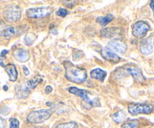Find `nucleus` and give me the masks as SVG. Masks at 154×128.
I'll use <instances>...</instances> for the list:
<instances>
[{
  "label": "nucleus",
  "mask_w": 154,
  "mask_h": 128,
  "mask_svg": "<svg viewBox=\"0 0 154 128\" xmlns=\"http://www.w3.org/2000/svg\"><path fill=\"white\" fill-rule=\"evenodd\" d=\"M8 51H6V50H4V51H2L1 55H0V60H2L5 57V55L8 54Z\"/></svg>",
  "instance_id": "bb28decb"
},
{
  "label": "nucleus",
  "mask_w": 154,
  "mask_h": 128,
  "mask_svg": "<svg viewBox=\"0 0 154 128\" xmlns=\"http://www.w3.org/2000/svg\"><path fill=\"white\" fill-rule=\"evenodd\" d=\"M115 72H118V74L112 73L111 76L115 78H119L121 75H132L134 80L138 83H142L145 81L146 78L143 75L141 69L138 66L135 65L134 63H129L122 67L119 68Z\"/></svg>",
  "instance_id": "f03ea898"
},
{
  "label": "nucleus",
  "mask_w": 154,
  "mask_h": 128,
  "mask_svg": "<svg viewBox=\"0 0 154 128\" xmlns=\"http://www.w3.org/2000/svg\"><path fill=\"white\" fill-rule=\"evenodd\" d=\"M2 30H0V35L4 36L6 39H9L11 38L15 34V30L14 27H7V26H4L2 27Z\"/></svg>",
  "instance_id": "f3484780"
},
{
  "label": "nucleus",
  "mask_w": 154,
  "mask_h": 128,
  "mask_svg": "<svg viewBox=\"0 0 154 128\" xmlns=\"http://www.w3.org/2000/svg\"><path fill=\"white\" fill-rule=\"evenodd\" d=\"M5 120L4 118L0 117V128H5Z\"/></svg>",
  "instance_id": "393cba45"
},
{
  "label": "nucleus",
  "mask_w": 154,
  "mask_h": 128,
  "mask_svg": "<svg viewBox=\"0 0 154 128\" xmlns=\"http://www.w3.org/2000/svg\"><path fill=\"white\" fill-rule=\"evenodd\" d=\"M138 126H139V120L134 119V120H129L125 122L121 128H138Z\"/></svg>",
  "instance_id": "aec40b11"
},
{
  "label": "nucleus",
  "mask_w": 154,
  "mask_h": 128,
  "mask_svg": "<svg viewBox=\"0 0 154 128\" xmlns=\"http://www.w3.org/2000/svg\"><path fill=\"white\" fill-rule=\"evenodd\" d=\"M101 54H102V57L107 60H109L111 62H114V63H118L120 60V57L117 55V54L114 53L113 51L108 50L107 48H102L101 51Z\"/></svg>",
  "instance_id": "4468645a"
},
{
  "label": "nucleus",
  "mask_w": 154,
  "mask_h": 128,
  "mask_svg": "<svg viewBox=\"0 0 154 128\" xmlns=\"http://www.w3.org/2000/svg\"><path fill=\"white\" fill-rule=\"evenodd\" d=\"M69 92L71 93L76 95L82 99L83 102H84V105L83 107L85 108V106H88L87 108L90 109L92 107H99L101 106V102H99V98L92 93L89 92L88 90H84V89H80L76 87H71L68 88Z\"/></svg>",
  "instance_id": "7ed1b4c3"
},
{
  "label": "nucleus",
  "mask_w": 154,
  "mask_h": 128,
  "mask_svg": "<svg viewBox=\"0 0 154 128\" xmlns=\"http://www.w3.org/2000/svg\"><path fill=\"white\" fill-rule=\"evenodd\" d=\"M150 30V26L145 21H138L132 27V35L138 39H142Z\"/></svg>",
  "instance_id": "1a4fd4ad"
},
{
  "label": "nucleus",
  "mask_w": 154,
  "mask_h": 128,
  "mask_svg": "<svg viewBox=\"0 0 154 128\" xmlns=\"http://www.w3.org/2000/svg\"><path fill=\"white\" fill-rule=\"evenodd\" d=\"M13 56L17 61L20 63H24L29 60V54L28 51L24 48H16L13 51Z\"/></svg>",
  "instance_id": "f8f14e48"
},
{
  "label": "nucleus",
  "mask_w": 154,
  "mask_h": 128,
  "mask_svg": "<svg viewBox=\"0 0 154 128\" xmlns=\"http://www.w3.org/2000/svg\"><path fill=\"white\" fill-rule=\"evenodd\" d=\"M5 19L8 22H16L21 17V10L17 5H11L6 8L3 12Z\"/></svg>",
  "instance_id": "6e6552de"
},
{
  "label": "nucleus",
  "mask_w": 154,
  "mask_h": 128,
  "mask_svg": "<svg viewBox=\"0 0 154 128\" xmlns=\"http://www.w3.org/2000/svg\"><path fill=\"white\" fill-rule=\"evenodd\" d=\"M113 19H114L113 14H109L105 15V17H97L96 22L99 23L100 24L101 26H102V27H105V26L108 23H109Z\"/></svg>",
  "instance_id": "a211bd4d"
},
{
  "label": "nucleus",
  "mask_w": 154,
  "mask_h": 128,
  "mask_svg": "<svg viewBox=\"0 0 154 128\" xmlns=\"http://www.w3.org/2000/svg\"><path fill=\"white\" fill-rule=\"evenodd\" d=\"M126 117V114L124 111L121 110V111H119L117 112L114 113L112 115V119L114 122L119 123L123 122L125 120Z\"/></svg>",
  "instance_id": "6ab92c4d"
},
{
  "label": "nucleus",
  "mask_w": 154,
  "mask_h": 128,
  "mask_svg": "<svg viewBox=\"0 0 154 128\" xmlns=\"http://www.w3.org/2000/svg\"><path fill=\"white\" fill-rule=\"evenodd\" d=\"M64 67L66 69L65 76L71 82L81 84L87 79V73L84 69L75 66L69 61L65 62Z\"/></svg>",
  "instance_id": "f257e3e1"
},
{
  "label": "nucleus",
  "mask_w": 154,
  "mask_h": 128,
  "mask_svg": "<svg viewBox=\"0 0 154 128\" xmlns=\"http://www.w3.org/2000/svg\"><path fill=\"white\" fill-rule=\"evenodd\" d=\"M140 51L144 55H149L153 52V39H152L151 36L141 41V45H140Z\"/></svg>",
  "instance_id": "9b49d317"
},
{
  "label": "nucleus",
  "mask_w": 154,
  "mask_h": 128,
  "mask_svg": "<svg viewBox=\"0 0 154 128\" xmlns=\"http://www.w3.org/2000/svg\"><path fill=\"white\" fill-rule=\"evenodd\" d=\"M52 11L53 8L51 7H40L28 9L26 14L28 17L38 19V18H44L49 16Z\"/></svg>",
  "instance_id": "0eeeda50"
},
{
  "label": "nucleus",
  "mask_w": 154,
  "mask_h": 128,
  "mask_svg": "<svg viewBox=\"0 0 154 128\" xmlns=\"http://www.w3.org/2000/svg\"><path fill=\"white\" fill-rule=\"evenodd\" d=\"M153 108V105L149 103H132L128 106V111L132 115L135 116L139 114H150Z\"/></svg>",
  "instance_id": "423d86ee"
},
{
  "label": "nucleus",
  "mask_w": 154,
  "mask_h": 128,
  "mask_svg": "<svg viewBox=\"0 0 154 128\" xmlns=\"http://www.w3.org/2000/svg\"><path fill=\"white\" fill-rule=\"evenodd\" d=\"M6 72L8 73L9 76V79L11 81H15L17 79V70L16 66L12 63L6 65L5 66Z\"/></svg>",
  "instance_id": "2eb2a0df"
},
{
  "label": "nucleus",
  "mask_w": 154,
  "mask_h": 128,
  "mask_svg": "<svg viewBox=\"0 0 154 128\" xmlns=\"http://www.w3.org/2000/svg\"><path fill=\"white\" fill-rule=\"evenodd\" d=\"M52 114V109H39L31 111L27 116V121L32 123H43L48 120Z\"/></svg>",
  "instance_id": "39448f33"
},
{
  "label": "nucleus",
  "mask_w": 154,
  "mask_h": 128,
  "mask_svg": "<svg viewBox=\"0 0 154 128\" xmlns=\"http://www.w3.org/2000/svg\"><path fill=\"white\" fill-rule=\"evenodd\" d=\"M57 14L58 15V16L62 17H65L68 14V11L64 8H60V10L57 12Z\"/></svg>",
  "instance_id": "b1692460"
},
{
  "label": "nucleus",
  "mask_w": 154,
  "mask_h": 128,
  "mask_svg": "<svg viewBox=\"0 0 154 128\" xmlns=\"http://www.w3.org/2000/svg\"><path fill=\"white\" fill-rule=\"evenodd\" d=\"M107 75V72L106 71L103 70L102 69H95L90 72V76L92 78H94V79H97L101 81L102 82H103L104 80H105V77Z\"/></svg>",
  "instance_id": "dca6fc26"
},
{
  "label": "nucleus",
  "mask_w": 154,
  "mask_h": 128,
  "mask_svg": "<svg viewBox=\"0 0 154 128\" xmlns=\"http://www.w3.org/2000/svg\"><path fill=\"white\" fill-rule=\"evenodd\" d=\"M150 8H151L152 10H153V13H154V0H153V1L150 2Z\"/></svg>",
  "instance_id": "c85d7f7f"
},
{
  "label": "nucleus",
  "mask_w": 154,
  "mask_h": 128,
  "mask_svg": "<svg viewBox=\"0 0 154 128\" xmlns=\"http://www.w3.org/2000/svg\"><path fill=\"white\" fill-rule=\"evenodd\" d=\"M3 90H5V91H6V90H8V87H7V86L5 85L4 87H3Z\"/></svg>",
  "instance_id": "c756f323"
},
{
  "label": "nucleus",
  "mask_w": 154,
  "mask_h": 128,
  "mask_svg": "<svg viewBox=\"0 0 154 128\" xmlns=\"http://www.w3.org/2000/svg\"><path fill=\"white\" fill-rule=\"evenodd\" d=\"M23 72H24V74H25L26 75H29V69H28V68L27 67H26L25 66H23Z\"/></svg>",
  "instance_id": "cd10ccee"
},
{
  "label": "nucleus",
  "mask_w": 154,
  "mask_h": 128,
  "mask_svg": "<svg viewBox=\"0 0 154 128\" xmlns=\"http://www.w3.org/2000/svg\"><path fill=\"white\" fill-rule=\"evenodd\" d=\"M56 128H78V123L74 121L60 123Z\"/></svg>",
  "instance_id": "412c9836"
},
{
  "label": "nucleus",
  "mask_w": 154,
  "mask_h": 128,
  "mask_svg": "<svg viewBox=\"0 0 154 128\" xmlns=\"http://www.w3.org/2000/svg\"><path fill=\"white\" fill-rule=\"evenodd\" d=\"M106 48L115 54L117 53V54H125L126 50H127V46H126V44L123 41L119 40V39H114V40L111 41L108 44Z\"/></svg>",
  "instance_id": "9d476101"
},
{
  "label": "nucleus",
  "mask_w": 154,
  "mask_h": 128,
  "mask_svg": "<svg viewBox=\"0 0 154 128\" xmlns=\"http://www.w3.org/2000/svg\"><path fill=\"white\" fill-rule=\"evenodd\" d=\"M10 128H20V122L17 118L10 119Z\"/></svg>",
  "instance_id": "4be33fe9"
},
{
  "label": "nucleus",
  "mask_w": 154,
  "mask_h": 128,
  "mask_svg": "<svg viewBox=\"0 0 154 128\" xmlns=\"http://www.w3.org/2000/svg\"><path fill=\"white\" fill-rule=\"evenodd\" d=\"M25 42L26 44L27 45H32L33 44V42H34L35 39H31V36L30 35H26V36H25Z\"/></svg>",
  "instance_id": "5701e85b"
},
{
  "label": "nucleus",
  "mask_w": 154,
  "mask_h": 128,
  "mask_svg": "<svg viewBox=\"0 0 154 128\" xmlns=\"http://www.w3.org/2000/svg\"><path fill=\"white\" fill-rule=\"evenodd\" d=\"M122 31L119 27H107L102 29L100 32L101 36L103 38H112L122 35Z\"/></svg>",
  "instance_id": "ddd939ff"
},
{
  "label": "nucleus",
  "mask_w": 154,
  "mask_h": 128,
  "mask_svg": "<svg viewBox=\"0 0 154 128\" xmlns=\"http://www.w3.org/2000/svg\"><path fill=\"white\" fill-rule=\"evenodd\" d=\"M52 90H53L52 87L50 85H48L46 87V88H45V93H46V94H49V93H51V92H52Z\"/></svg>",
  "instance_id": "a878e982"
},
{
  "label": "nucleus",
  "mask_w": 154,
  "mask_h": 128,
  "mask_svg": "<svg viewBox=\"0 0 154 128\" xmlns=\"http://www.w3.org/2000/svg\"><path fill=\"white\" fill-rule=\"evenodd\" d=\"M42 81L41 78H33L25 83H21L16 85L15 93L18 99H26L29 96L30 92L35 88L39 83Z\"/></svg>",
  "instance_id": "20e7f679"
}]
</instances>
